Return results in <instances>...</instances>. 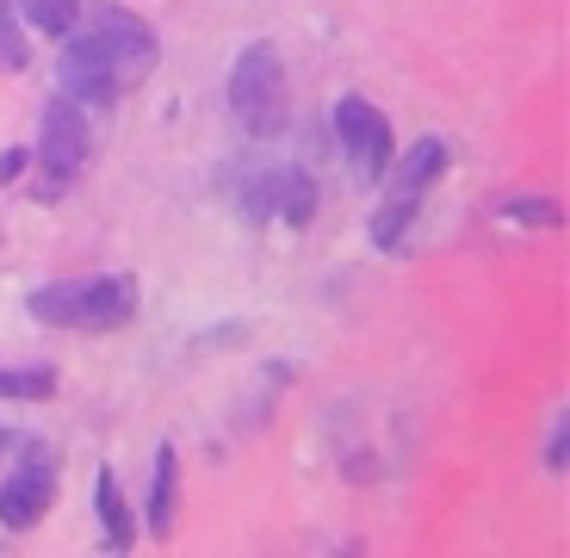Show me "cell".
Returning <instances> with one entry per match:
<instances>
[{
	"label": "cell",
	"instance_id": "6da1fadb",
	"mask_svg": "<svg viewBox=\"0 0 570 558\" xmlns=\"http://www.w3.org/2000/svg\"><path fill=\"white\" fill-rule=\"evenodd\" d=\"M142 286L130 273H87V280H50V286L26 292V316L43 330H125L137 323Z\"/></svg>",
	"mask_w": 570,
	"mask_h": 558
},
{
	"label": "cell",
	"instance_id": "7a4b0ae2",
	"mask_svg": "<svg viewBox=\"0 0 570 558\" xmlns=\"http://www.w3.org/2000/svg\"><path fill=\"white\" fill-rule=\"evenodd\" d=\"M87 156H94V130H87V106H75L69 94H50L38 112V144H31L26 168V199L57 205L75 180H81Z\"/></svg>",
	"mask_w": 570,
	"mask_h": 558
},
{
	"label": "cell",
	"instance_id": "3957f363",
	"mask_svg": "<svg viewBox=\"0 0 570 558\" xmlns=\"http://www.w3.org/2000/svg\"><path fill=\"white\" fill-rule=\"evenodd\" d=\"M229 112H236V125L255 144L285 137V125H292V87H285V57L273 38L243 43V57L229 62Z\"/></svg>",
	"mask_w": 570,
	"mask_h": 558
},
{
	"label": "cell",
	"instance_id": "277c9868",
	"mask_svg": "<svg viewBox=\"0 0 570 558\" xmlns=\"http://www.w3.org/2000/svg\"><path fill=\"white\" fill-rule=\"evenodd\" d=\"M446 174V137H415L403 156H391L385 168V199H379V212H372V248H397L403 236H410L415 212H422L428 186Z\"/></svg>",
	"mask_w": 570,
	"mask_h": 558
},
{
	"label": "cell",
	"instance_id": "5b68a950",
	"mask_svg": "<svg viewBox=\"0 0 570 558\" xmlns=\"http://www.w3.org/2000/svg\"><path fill=\"white\" fill-rule=\"evenodd\" d=\"M75 26H81L87 38L100 43V57L112 62V75H118L125 87H142L149 75H156L161 38H156V26H149V19H137L130 7H112V0H100V7H87Z\"/></svg>",
	"mask_w": 570,
	"mask_h": 558
},
{
	"label": "cell",
	"instance_id": "8992f818",
	"mask_svg": "<svg viewBox=\"0 0 570 558\" xmlns=\"http://www.w3.org/2000/svg\"><path fill=\"white\" fill-rule=\"evenodd\" d=\"M335 144H342V156H347L360 186H379L391 156H397V130H391V118L366 94H342L335 100Z\"/></svg>",
	"mask_w": 570,
	"mask_h": 558
},
{
	"label": "cell",
	"instance_id": "52a82bcc",
	"mask_svg": "<svg viewBox=\"0 0 570 558\" xmlns=\"http://www.w3.org/2000/svg\"><path fill=\"white\" fill-rule=\"evenodd\" d=\"M57 502V453L50 447H19L13 478L0 484V528L7 533H31Z\"/></svg>",
	"mask_w": 570,
	"mask_h": 558
},
{
	"label": "cell",
	"instance_id": "ba28073f",
	"mask_svg": "<svg viewBox=\"0 0 570 558\" xmlns=\"http://www.w3.org/2000/svg\"><path fill=\"white\" fill-rule=\"evenodd\" d=\"M57 57V94H69L75 106H87V112H100V106H118V94H125V81L112 75V62L100 57V43L87 38L81 26H69V38Z\"/></svg>",
	"mask_w": 570,
	"mask_h": 558
},
{
	"label": "cell",
	"instance_id": "9c48e42d",
	"mask_svg": "<svg viewBox=\"0 0 570 558\" xmlns=\"http://www.w3.org/2000/svg\"><path fill=\"white\" fill-rule=\"evenodd\" d=\"M174 521H180V453L156 447V472H149V509H142V528L168 540Z\"/></svg>",
	"mask_w": 570,
	"mask_h": 558
},
{
	"label": "cell",
	"instance_id": "30bf717a",
	"mask_svg": "<svg viewBox=\"0 0 570 558\" xmlns=\"http://www.w3.org/2000/svg\"><path fill=\"white\" fill-rule=\"evenodd\" d=\"M267 217L285 229H304L316 217V180L304 168H267Z\"/></svg>",
	"mask_w": 570,
	"mask_h": 558
},
{
	"label": "cell",
	"instance_id": "8fae6325",
	"mask_svg": "<svg viewBox=\"0 0 570 558\" xmlns=\"http://www.w3.org/2000/svg\"><path fill=\"white\" fill-rule=\"evenodd\" d=\"M94 509H100V528H106V552H130L137 546V516H130L125 484H118L112 466L94 472Z\"/></svg>",
	"mask_w": 570,
	"mask_h": 558
},
{
	"label": "cell",
	"instance_id": "7c38bea8",
	"mask_svg": "<svg viewBox=\"0 0 570 558\" xmlns=\"http://www.w3.org/2000/svg\"><path fill=\"white\" fill-rule=\"evenodd\" d=\"M13 7L38 38H69V26L81 19V0H13Z\"/></svg>",
	"mask_w": 570,
	"mask_h": 558
},
{
	"label": "cell",
	"instance_id": "4fadbf2b",
	"mask_svg": "<svg viewBox=\"0 0 570 558\" xmlns=\"http://www.w3.org/2000/svg\"><path fill=\"white\" fill-rule=\"evenodd\" d=\"M0 398L50 403V398H57V366H0Z\"/></svg>",
	"mask_w": 570,
	"mask_h": 558
},
{
	"label": "cell",
	"instance_id": "5bb4252c",
	"mask_svg": "<svg viewBox=\"0 0 570 558\" xmlns=\"http://www.w3.org/2000/svg\"><path fill=\"white\" fill-rule=\"evenodd\" d=\"M26 62H31L26 19H19L13 0H0V75H26Z\"/></svg>",
	"mask_w": 570,
	"mask_h": 558
},
{
	"label": "cell",
	"instance_id": "9a60e30c",
	"mask_svg": "<svg viewBox=\"0 0 570 558\" xmlns=\"http://www.w3.org/2000/svg\"><path fill=\"white\" fill-rule=\"evenodd\" d=\"M497 217H509V224H521V229H558L564 224L558 199H546V193H514V199L497 205Z\"/></svg>",
	"mask_w": 570,
	"mask_h": 558
},
{
	"label": "cell",
	"instance_id": "2e32d148",
	"mask_svg": "<svg viewBox=\"0 0 570 558\" xmlns=\"http://www.w3.org/2000/svg\"><path fill=\"white\" fill-rule=\"evenodd\" d=\"M564 466H570V415L558 410L552 415V434H546V472L564 478Z\"/></svg>",
	"mask_w": 570,
	"mask_h": 558
},
{
	"label": "cell",
	"instance_id": "e0dca14e",
	"mask_svg": "<svg viewBox=\"0 0 570 558\" xmlns=\"http://www.w3.org/2000/svg\"><path fill=\"white\" fill-rule=\"evenodd\" d=\"M26 168H31V149H7V156H0V186H19Z\"/></svg>",
	"mask_w": 570,
	"mask_h": 558
},
{
	"label": "cell",
	"instance_id": "ac0fdd59",
	"mask_svg": "<svg viewBox=\"0 0 570 558\" xmlns=\"http://www.w3.org/2000/svg\"><path fill=\"white\" fill-rule=\"evenodd\" d=\"M7 447H13V429H0V453H7Z\"/></svg>",
	"mask_w": 570,
	"mask_h": 558
}]
</instances>
